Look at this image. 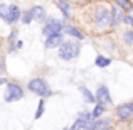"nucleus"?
Instances as JSON below:
<instances>
[{"mask_svg": "<svg viewBox=\"0 0 133 130\" xmlns=\"http://www.w3.org/2000/svg\"><path fill=\"white\" fill-rule=\"evenodd\" d=\"M116 5L120 7V9H123V10H133V3H131V0H116Z\"/></svg>", "mask_w": 133, "mask_h": 130, "instance_id": "nucleus-19", "label": "nucleus"}, {"mask_svg": "<svg viewBox=\"0 0 133 130\" xmlns=\"http://www.w3.org/2000/svg\"><path fill=\"white\" fill-rule=\"evenodd\" d=\"M44 98L39 101V107H37V112H36V120H39L41 117H42V113H44Z\"/></svg>", "mask_w": 133, "mask_h": 130, "instance_id": "nucleus-22", "label": "nucleus"}, {"mask_svg": "<svg viewBox=\"0 0 133 130\" xmlns=\"http://www.w3.org/2000/svg\"><path fill=\"white\" fill-rule=\"evenodd\" d=\"M20 9L17 5H10V19H9V24H14V22H17V20L20 19Z\"/></svg>", "mask_w": 133, "mask_h": 130, "instance_id": "nucleus-13", "label": "nucleus"}, {"mask_svg": "<svg viewBox=\"0 0 133 130\" xmlns=\"http://www.w3.org/2000/svg\"><path fill=\"white\" fill-rule=\"evenodd\" d=\"M20 98H24V90L17 83H9L5 90V101L10 103V101H17Z\"/></svg>", "mask_w": 133, "mask_h": 130, "instance_id": "nucleus-5", "label": "nucleus"}, {"mask_svg": "<svg viewBox=\"0 0 133 130\" xmlns=\"http://www.w3.org/2000/svg\"><path fill=\"white\" fill-rule=\"evenodd\" d=\"M96 66L98 68H106V66L111 64V59L110 58H104V56H96Z\"/></svg>", "mask_w": 133, "mask_h": 130, "instance_id": "nucleus-17", "label": "nucleus"}, {"mask_svg": "<svg viewBox=\"0 0 133 130\" xmlns=\"http://www.w3.org/2000/svg\"><path fill=\"white\" fill-rule=\"evenodd\" d=\"M66 32H68L69 36L76 37V39H84V34H81V30H78L76 27H72V26H68V27H66Z\"/></svg>", "mask_w": 133, "mask_h": 130, "instance_id": "nucleus-16", "label": "nucleus"}, {"mask_svg": "<svg viewBox=\"0 0 133 130\" xmlns=\"http://www.w3.org/2000/svg\"><path fill=\"white\" fill-rule=\"evenodd\" d=\"M131 128H133V125H131Z\"/></svg>", "mask_w": 133, "mask_h": 130, "instance_id": "nucleus-28", "label": "nucleus"}, {"mask_svg": "<svg viewBox=\"0 0 133 130\" xmlns=\"http://www.w3.org/2000/svg\"><path fill=\"white\" fill-rule=\"evenodd\" d=\"M20 20H22L24 24H30L32 22V14H30V10H25V12L20 14Z\"/></svg>", "mask_w": 133, "mask_h": 130, "instance_id": "nucleus-21", "label": "nucleus"}, {"mask_svg": "<svg viewBox=\"0 0 133 130\" xmlns=\"http://www.w3.org/2000/svg\"><path fill=\"white\" fill-rule=\"evenodd\" d=\"M89 123H86L84 120H81V118H78V120L74 122V123H72V127L69 128V130H83V128H86L88 127Z\"/></svg>", "mask_w": 133, "mask_h": 130, "instance_id": "nucleus-20", "label": "nucleus"}, {"mask_svg": "<svg viewBox=\"0 0 133 130\" xmlns=\"http://www.w3.org/2000/svg\"><path fill=\"white\" fill-rule=\"evenodd\" d=\"M79 51H81V46L76 41H64L61 46H59V56L66 61H71V59L78 58Z\"/></svg>", "mask_w": 133, "mask_h": 130, "instance_id": "nucleus-1", "label": "nucleus"}, {"mask_svg": "<svg viewBox=\"0 0 133 130\" xmlns=\"http://www.w3.org/2000/svg\"><path fill=\"white\" fill-rule=\"evenodd\" d=\"M5 83H7V81H5V78L2 76V78H0V86H2V85H5Z\"/></svg>", "mask_w": 133, "mask_h": 130, "instance_id": "nucleus-27", "label": "nucleus"}, {"mask_svg": "<svg viewBox=\"0 0 133 130\" xmlns=\"http://www.w3.org/2000/svg\"><path fill=\"white\" fill-rule=\"evenodd\" d=\"M111 127H113L111 118H98V120L93 122L91 130H111Z\"/></svg>", "mask_w": 133, "mask_h": 130, "instance_id": "nucleus-8", "label": "nucleus"}, {"mask_svg": "<svg viewBox=\"0 0 133 130\" xmlns=\"http://www.w3.org/2000/svg\"><path fill=\"white\" fill-rule=\"evenodd\" d=\"M123 22L133 27V15H125V17H123Z\"/></svg>", "mask_w": 133, "mask_h": 130, "instance_id": "nucleus-25", "label": "nucleus"}, {"mask_svg": "<svg viewBox=\"0 0 133 130\" xmlns=\"http://www.w3.org/2000/svg\"><path fill=\"white\" fill-rule=\"evenodd\" d=\"M29 91H32L34 95H37V96H41V98H47V96L52 95L49 85L42 78H34L32 81H29Z\"/></svg>", "mask_w": 133, "mask_h": 130, "instance_id": "nucleus-2", "label": "nucleus"}, {"mask_svg": "<svg viewBox=\"0 0 133 130\" xmlns=\"http://www.w3.org/2000/svg\"><path fill=\"white\" fill-rule=\"evenodd\" d=\"M57 7L61 9V12L64 14L66 19H71V5H69V2H66V0H57Z\"/></svg>", "mask_w": 133, "mask_h": 130, "instance_id": "nucleus-12", "label": "nucleus"}, {"mask_svg": "<svg viewBox=\"0 0 133 130\" xmlns=\"http://www.w3.org/2000/svg\"><path fill=\"white\" fill-rule=\"evenodd\" d=\"M5 73V58L3 56H0V76Z\"/></svg>", "mask_w": 133, "mask_h": 130, "instance_id": "nucleus-24", "label": "nucleus"}, {"mask_svg": "<svg viewBox=\"0 0 133 130\" xmlns=\"http://www.w3.org/2000/svg\"><path fill=\"white\" fill-rule=\"evenodd\" d=\"M17 34H19V32H17V29H15V30H12V32H10V36H9V42H10V44H12L14 41H15Z\"/></svg>", "mask_w": 133, "mask_h": 130, "instance_id": "nucleus-26", "label": "nucleus"}, {"mask_svg": "<svg viewBox=\"0 0 133 130\" xmlns=\"http://www.w3.org/2000/svg\"><path fill=\"white\" fill-rule=\"evenodd\" d=\"M123 39H125V42H127V44L133 46V30H127V32L123 34Z\"/></svg>", "mask_w": 133, "mask_h": 130, "instance_id": "nucleus-23", "label": "nucleus"}, {"mask_svg": "<svg viewBox=\"0 0 133 130\" xmlns=\"http://www.w3.org/2000/svg\"><path fill=\"white\" fill-rule=\"evenodd\" d=\"M123 9H120L118 5L113 7V10H111V26H118V24L123 20Z\"/></svg>", "mask_w": 133, "mask_h": 130, "instance_id": "nucleus-10", "label": "nucleus"}, {"mask_svg": "<svg viewBox=\"0 0 133 130\" xmlns=\"http://www.w3.org/2000/svg\"><path fill=\"white\" fill-rule=\"evenodd\" d=\"M79 91H81V95H83V98H84L86 103H94V95L91 93L86 86H79Z\"/></svg>", "mask_w": 133, "mask_h": 130, "instance_id": "nucleus-14", "label": "nucleus"}, {"mask_svg": "<svg viewBox=\"0 0 133 130\" xmlns=\"http://www.w3.org/2000/svg\"><path fill=\"white\" fill-rule=\"evenodd\" d=\"M0 17L9 24V19H10V7L5 5V3H0Z\"/></svg>", "mask_w": 133, "mask_h": 130, "instance_id": "nucleus-15", "label": "nucleus"}, {"mask_svg": "<svg viewBox=\"0 0 133 130\" xmlns=\"http://www.w3.org/2000/svg\"><path fill=\"white\" fill-rule=\"evenodd\" d=\"M61 30H62V20L59 19H47L45 26L42 27V34L45 37H51L54 34H61Z\"/></svg>", "mask_w": 133, "mask_h": 130, "instance_id": "nucleus-4", "label": "nucleus"}, {"mask_svg": "<svg viewBox=\"0 0 133 130\" xmlns=\"http://www.w3.org/2000/svg\"><path fill=\"white\" fill-rule=\"evenodd\" d=\"M30 14H32V19H36L37 22H41V24H42V20L45 19V10L41 5L32 7V9H30Z\"/></svg>", "mask_w": 133, "mask_h": 130, "instance_id": "nucleus-11", "label": "nucleus"}, {"mask_svg": "<svg viewBox=\"0 0 133 130\" xmlns=\"http://www.w3.org/2000/svg\"><path fill=\"white\" fill-rule=\"evenodd\" d=\"M64 41H62V34H54V36L47 37L45 39V47L47 49H54V47H59Z\"/></svg>", "mask_w": 133, "mask_h": 130, "instance_id": "nucleus-9", "label": "nucleus"}, {"mask_svg": "<svg viewBox=\"0 0 133 130\" xmlns=\"http://www.w3.org/2000/svg\"><path fill=\"white\" fill-rule=\"evenodd\" d=\"M115 113H116V118H120V120H123V122L131 120L133 118V101L116 107V112H115Z\"/></svg>", "mask_w": 133, "mask_h": 130, "instance_id": "nucleus-6", "label": "nucleus"}, {"mask_svg": "<svg viewBox=\"0 0 133 130\" xmlns=\"http://www.w3.org/2000/svg\"><path fill=\"white\" fill-rule=\"evenodd\" d=\"M94 22L99 29H104L111 24V12L106 7H98L96 12H94Z\"/></svg>", "mask_w": 133, "mask_h": 130, "instance_id": "nucleus-3", "label": "nucleus"}, {"mask_svg": "<svg viewBox=\"0 0 133 130\" xmlns=\"http://www.w3.org/2000/svg\"><path fill=\"white\" fill-rule=\"evenodd\" d=\"M104 108H106V107H103V105H99V103L94 107V110L91 112V115H93V120H98V118H101V115L104 113Z\"/></svg>", "mask_w": 133, "mask_h": 130, "instance_id": "nucleus-18", "label": "nucleus"}, {"mask_svg": "<svg viewBox=\"0 0 133 130\" xmlns=\"http://www.w3.org/2000/svg\"><path fill=\"white\" fill-rule=\"evenodd\" d=\"M96 100L99 105H103V107H108V105H111V96H110V91H108L106 86H99L96 91Z\"/></svg>", "mask_w": 133, "mask_h": 130, "instance_id": "nucleus-7", "label": "nucleus"}]
</instances>
